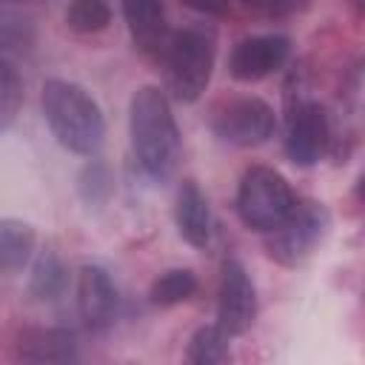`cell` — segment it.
Returning a JSON list of instances; mask_svg holds the SVG:
<instances>
[{"instance_id":"14","label":"cell","mask_w":365,"mask_h":365,"mask_svg":"<svg viewBox=\"0 0 365 365\" xmlns=\"http://www.w3.org/2000/svg\"><path fill=\"white\" fill-rule=\"evenodd\" d=\"M34 248V228L23 220H3L0 222V268L6 274H17Z\"/></svg>"},{"instance_id":"8","label":"cell","mask_w":365,"mask_h":365,"mask_svg":"<svg viewBox=\"0 0 365 365\" xmlns=\"http://www.w3.org/2000/svg\"><path fill=\"white\" fill-rule=\"evenodd\" d=\"M328 145V114L319 103L299 100L285 125V154L294 165H314Z\"/></svg>"},{"instance_id":"13","label":"cell","mask_w":365,"mask_h":365,"mask_svg":"<svg viewBox=\"0 0 365 365\" xmlns=\"http://www.w3.org/2000/svg\"><path fill=\"white\" fill-rule=\"evenodd\" d=\"M20 356L31 362H66L74 359V336L68 331H29L20 339Z\"/></svg>"},{"instance_id":"4","label":"cell","mask_w":365,"mask_h":365,"mask_svg":"<svg viewBox=\"0 0 365 365\" xmlns=\"http://www.w3.org/2000/svg\"><path fill=\"white\" fill-rule=\"evenodd\" d=\"M294 205V191L279 171L268 165H251L242 174L237 188V214L251 231L268 234L291 214Z\"/></svg>"},{"instance_id":"15","label":"cell","mask_w":365,"mask_h":365,"mask_svg":"<svg viewBox=\"0 0 365 365\" xmlns=\"http://www.w3.org/2000/svg\"><path fill=\"white\" fill-rule=\"evenodd\" d=\"M194 291H197V277H194V271H188V268H171V271L160 274V277L151 282L148 299H151V305H157V308H171V305H177V302H185Z\"/></svg>"},{"instance_id":"10","label":"cell","mask_w":365,"mask_h":365,"mask_svg":"<svg viewBox=\"0 0 365 365\" xmlns=\"http://www.w3.org/2000/svg\"><path fill=\"white\" fill-rule=\"evenodd\" d=\"M117 288L106 268L100 265H83L77 277V308L88 328L100 331L108 328L117 319Z\"/></svg>"},{"instance_id":"21","label":"cell","mask_w":365,"mask_h":365,"mask_svg":"<svg viewBox=\"0 0 365 365\" xmlns=\"http://www.w3.org/2000/svg\"><path fill=\"white\" fill-rule=\"evenodd\" d=\"M185 6L205 11V14H222L228 9V0H185Z\"/></svg>"},{"instance_id":"18","label":"cell","mask_w":365,"mask_h":365,"mask_svg":"<svg viewBox=\"0 0 365 365\" xmlns=\"http://www.w3.org/2000/svg\"><path fill=\"white\" fill-rule=\"evenodd\" d=\"M111 6L108 0H71L66 9V26L77 34H97L108 29Z\"/></svg>"},{"instance_id":"7","label":"cell","mask_w":365,"mask_h":365,"mask_svg":"<svg viewBox=\"0 0 365 365\" xmlns=\"http://www.w3.org/2000/svg\"><path fill=\"white\" fill-rule=\"evenodd\" d=\"M257 317V291L245 271V265L237 257H228L222 262L220 277V299H217V325L228 334H245Z\"/></svg>"},{"instance_id":"22","label":"cell","mask_w":365,"mask_h":365,"mask_svg":"<svg viewBox=\"0 0 365 365\" xmlns=\"http://www.w3.org/2000/svg\"><path fill=\"white\" fill-rule=\"evenodd\" d=\"M245 6H254V9H277V6H282L285 0H242Z\"/></svg>"},{"instance_id":"11","label":"cell","mask_w":365,"mask_h":365,"mask_svg":"<svg viewBox=\"0 0 365 365\" xmlns=\"http://www.w3.org/2000/svg\"><path fill=\"white\" fill-rule=\"evenodd\" d=\"M123 17L137 51L148 57H163L168 48V26L160 0H123Z\"/></svg>"},{"instance_id":"1","label":"cell","mask_w":365,"mask_h":365,"mask_svg":"<svg viewBox=\"0 0 365 365\" xmlns=\"http://www.w3.org/2000/svg\"><path fill=\"white\" fill-rule=\"evenodd\" d=\"M128 131L140 168L154 180H165L177 165L180 131L168 97L160 88L143 86L134 91L128 106Z\"/></svg>"},{"instance_id":"9","label":"cell","mask_w":365,"mask_h":365,"mask_svg":"<svg viewBox=\"0 0 365 365\" xmlns=\"http://www.w3.org/2000/svg\"><path fill=\"white\" fill-rule=\"evenodd\" d=\"M291 43L282 34H254L240 40L231 48L228 57V71L234 80L240 83H257L268 74H274L277 68H282V63L288 60Z\"/></svg>"},{"instance_id":"19","label":"cell","mask_w":365,"mask_h":365,"mask_svg":"<svg viewBox=\"0 0 365 365\" xmlns=\"http://www.w3.org/2000/svg\"><path fill=\"white\" fill-rule=\"evenodd\" d=\"M23 106V80L9 57L0 63V125L9 128Z\"/></svg>"},{"instance_id":"20","label":"cell","mask_w":365,"mask_h":365,"mask_svg":"<svg viewBox=\"0 0 365 365\" xmlns=\"http://www.w3.org/2000/svg\"><path fill=\"white\" fill-rule=\"evenodd\" d=\"M77 188H80V197L88 202V205H103L114 185H111V174L103 163H88L83 171H80V180H77Z\"/></svg>"},{"instance_id":"12","label":"cell","mask_w":365,"mask_h":365,"mask_svg":"<svg viewBox=\"0 0 365 365\" xmlns=\"http://www.w3.org/2000/svg\"><path fill=\"white\" fill-rule=\"evenodd\" d=\"M174 220H177V231L180 237L194 245V248H205L211 240V211H208V200L200 191V185L194 180H185L177 191V202H174Z\"/></svg>"},{"instance_id":"6","label":"cell","mask_w":365,"mask_h":365,"mask_svg":"<svg viewBox=\"0 0 365 365\" xmlns=\"http://www.w3.org/2000/svg\"><path fill=\"white\" fill-rule=\"evenodd\" d=\"M277 117L274 108L259 100V97H237L228 100L211 120L214 134L237 148H254L268 143V137L274 134Z\"/></svg>"},{"instance_id":"16","label":"cell","mask_w":365,"mask_h":365,"mask_svg":"<svg viewBox=\"0 0 365 365\" xmlns=\"http://www.w3.org/2000/svg\"><path fill=\"white\" fill-rule=\"evenodd\" d=\"M66 282H68V274H66V265L57 254H43L34 265V274H31V282H29V291L34 299H43V302H51L57 299L63 291H66Z\"/></svg>"},{"instance_id":"3","label":"cell","mask_w":365,"mask_h":365,"mask_svg":"<svg viewBox=\"0 0 365 365\" xmlns=\"http://www.w3.org/2000/svg\"><path fill=\"white\" fill-rule=\"evenodd\" d=\"M163 60L168 88L174 91V97L182 103H194L211 80L214 34L205 26H182L171 34Z\"/></svg>"},{"instance_id":"17","label":"cell","mask_w":365,"mask_h":365,"mask_svg":"<svg viewBox=\"0 0 365 365\" xmlns=\"http://www.w3.org/2000/svg\"><path fill=\"white\" fill-rule=\"evenodd\" d=\"M188 362L194 365H220L231 356L228 351V334L220 328V325H205L200 328L191 342H188Z\"/></svg>"},{"instance_id":"2","label":"cell","mask_w":365,"mask_h":365,"mask_svg":"<svg viewBox=\"0 0 365 365\" xmlns=\"http://www.w3.org/2000/svg\"><path fill=\"white\" fill-rule=\"evenodd\" d=\"M43 114L54 140L74 154H94L103 143L106 123L91 94L68 80L43 83Z\"/></svg>"},{"instance_id":"5","label":"cell","mask_w":365,"mask_h":365,"mask_svg":"<svg viewBox=\"0 0 365 365\" xmlns=\"http://www.w3.org/2000/svg\"><path fill=\"white\" fill-rule=\"evenodd\" d=\"M325 231H328V211L314 200H302L277 228L268 231L265 237L268 257L277 259L279 265H297L317 248Z\"/></svg>"}]
</instances>
